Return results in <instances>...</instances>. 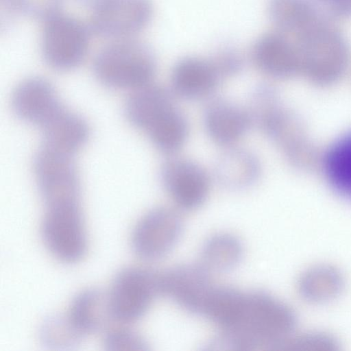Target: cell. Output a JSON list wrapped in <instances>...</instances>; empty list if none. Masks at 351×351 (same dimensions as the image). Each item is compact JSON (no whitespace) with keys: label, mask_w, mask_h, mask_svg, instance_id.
I'll use <instances>...</instances> for the list:
<instances>
[{"label":"cell","mask_w":351,"mask_h":351,"mask_svg":"<svg viewBox=\"0 0 351 351\" xmlns=\"http://www.w3.org/2000/svg\"><path fill=\"white\" fill-rule=\"evenodd\" d=\"M170 89L154 82L137 88L125 101L128 122L148 137L160 129L178 108Z\"/></svg>","instance_id":"ba28073f"},{"label":"cell","mask_w":351,"mask_h":351,"mask_svg":"<svg viewBox=\"0 0 351 351\" xmlns=\"http://www.w3.org/2000/svg\"><path fill=\"white\" fill-rule=\"evenodd\" d=\"M223 80L211 59L190 56L173 66L171 88L175 97L197 100L211 95Z\"/></svg>","instance_id":"8fae6325"},{"label":"cell","mask_w":351,"mask_h":351,"mask_svg":"<svg viewBox=\"0 0 351 351\" xmlns=\"http://www.w3.org/2000/svg\"><path fill=\"white\" fill-rule=\"evenodd\" d=\"M43 18L40 49L45 62L58 71L78 66L89 49V28L58 10H47Z\"/></svg>","instance_id":"3957f363"},{"label":"cell","mask_w":351,"mask_h":351,"mask_svg":"<svg viewBox=\"0 0 351 351\" xmlns=\"http://www.w3.org/2000/svg\"><path fill=\"white\" fill-rule=\"evenodd\" d=\"M150 0H99L91 8L88 27L112 40L132 38L150 23Z\"/></svg>","instance_id":"5b68a950"},{"label":"cell","mask_w":351,"mask_h":351,"mask_svg":"<svg viewBox=\"0 0 351 351\" xmlns=\"http://www.w3.org/2000/svg\"><path fill=\"white\" fill-rule=\"evenodd\" d=\"M251 58L254 65L270 77L286 78L298 75L297 49L280 31L258 38L252 48Z\"/></svg>","instance_id":"7c38bea8"},{"label":"cell","mask_w":351,"mask_h":351,"mask_svg":"<svg viewBox=\"0 0 351 351\" xmlns=\"http://www.w3.org/2000/svg\"><path fill=\"white\" fill-rule=\"evenodd\" d=\"M40 130L45 145L72 156L86 145L90 136L85 119L64 106Z\"/></svg>","instance_id":"5bb4252c"},{"label":"cell","mask_w":351,"mask_h":351,"mask_svg":"<svg viewBox=\"0 0 351 351\" xmlns=\"http://www.w3.org/2000/svg\"><path fill=\"white\" fill-rule=\"evenodd\" d=\"M33 171L46 206L80 202V179L73 156L43 145L34 156Z\"/></svg>","instance_id":"277c9868"},{"label":"cell","mask_w":351,"mask_h":351,"mask_svg":"<svg viewBox=\"0 0 351 351\" xmlns=\"http://www.w3.org/2000/svg\"><path fill=\"white\" fill-rule=\"evenodd\" d=\"M42 232L49 250L62 261H75L85 253L86 240L80 202L46 206Z\"/></svg>","instance_id":"8992f818"},{"label":"cell","mask_w":351,"mask_h":351,"mask_svg":"<svg viewBox=\"0 0 351 351\" xmlns=\"http://www.w3.org/2000/svg\"><path fill=\"white\" fill-rule=\"evenodd\" d=\"M247 108L253 125L278 147L293 167L307 170L320 161L317 148L298 115L271 86L262 84L251 92Z\"/></svg>","instance_id":"6da1fadb"},{"label":"cell","mask_w":351,"mask_h":351,"mask_svg":"<svg viewBox=\"0 0 351 351\" xmlns=\"http://www.w3.org/2000/svg\"><path fill=\"white\" fill-rule=\"evenodd\" d=\"M319 162L332 189L351 200V132L336 140Z\"/></svg>","instance_id":"e0dca14e"},{"label":"cell","mask_w":351,"mask_h":351,"mask_svg":"<svg viewBox=\"0 0 351 351\" xmlns=\"http://www.w3.org/2000/svg\"><path fill=\"white\" fill-rule=\"evenodd\" d=\"M203 120L210 138L226 148L235 145L253 125L247 107L224 98L208 104Z\"/></svg>","instance_id":"30bf717a"},{"label":"cell","mask_w":351,"mask_h":351,"mask_svg":"<svg viewBox=\"0 0 351 351\" xmlns=\"http://www.w3.org/2000/svg\"><path fill=\"white\" fill-rule=\"evenodd\" d=\"M222 79L239 74L243 69L242 56L232 48H223L210 58Z\"/></svg>","instance_id":"d6986e66"},{"label":"cell","mask_w":351,"mask_h":351,"mask_svg":"<svg viewBox=\"0 0 351 351\" xmlns=\"http://www.w3.org/2000/svg\"><path fill=\"white\" fill-rule=\"evenodd\" d=\"M161 182L176 203L186 208H195L206 199L210 177L197 162L187 158L170 156L162 165Z\"/></svg>","instance_id":"52a82bcc"},{"label":"cell","mask_w":351,"mask_h":351,"mask_svg":"<svg viewBox=\"0 0 351 351\" xmlns=\"http://www.w3.org/2000/svg\"><path fill=\"white\" fill-rule=\"evenodd\" d=\"M149 283L145 275L135 269L120 272L114 279L108 296L112 315L121 322L136 319L149 300Z\"/></svg>","instance_id":"4fadbf2b"},{"label":"cell","mask_w":351,"mask_h":351,"mask_svg":"<svg viewBox=\"0 0 351 351\" xmlns=\"http://www.w3.org/2000/svg\"><path fill=\"white\" fill-rule=\"evenodd\" d=\"M175 213L158 208L145 215L134 230L132 243L136 252L143 256L160 253L169 245L174 234Z\"/></svg>","instance_id":"2e32d148"},{"label":"cell","mask_w":351,"mask_h":351,"mask_svg":"<svg viewBox=\"0 0 351 351\" xmlns=\"http://www.w3.org/2000/svg\"><path fill=\"white\" fill-rule=\"evenodd\" d=\"M11 106L18 118L40 129L64 105L50 82L32 77L16 86Z\"/></svg>","instance_id":"9c48e42d"},{"label":"cell","mask_w":351,"mask_h":351,"mask_svg":"<svg viewBox=\"0 0 351 351\" xmlns=\"http://www.w3.org/2000/svg\"><path fill=\"white\" fill-rule=\"evenodd\" d=\"M215 162V179L226 188L239 189L250 186L260 178L261 162L256 154L236 145L226 147Z\"/></svg>","instance_id":"9a60e30c"},{"label":"cell","mask_w":351,"mask_h":351,"mask_svg":"<svg viewBox=\"0 0 351 351\" xmlns=\"http://www.w3.org/2000/svg\"><path fill=\"white\" fill-rule=\"evenodd\" d=\"M93 71L105 86L132 91L153 82L156 60L152 51L134 38L112 40L96 56Z\"/></svg>","instance_id":"7a4b0ae2"},{"label":"cell","mask_w":351,"mask_h":351,"mask_svg":"<svg viewBox=\"0 0 351 351\" xmlns=\"http://www.w3.org/2000/svg\"><path fill=\"white\" fill-rule=\"evenodd\" d=\"M98 295L95 291L87 290L77 295L67 311L64 321L65 337L77 339L92 330L97 324ZM61 337V335L60 337Z\"/></svg>","instance_id":"ac0fdd59"}]
</instances>
